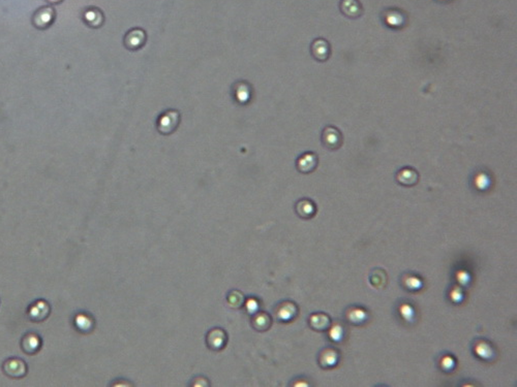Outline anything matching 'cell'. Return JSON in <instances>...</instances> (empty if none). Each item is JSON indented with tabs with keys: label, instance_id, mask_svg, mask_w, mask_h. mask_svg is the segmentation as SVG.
Wrapping results in <instances>:
<instances>
[{
	"label": "cell",
	"instance_id": "1",
	"mask_svg": "<svg viewBox=\"0 0 517 387\" xmlns=\"http://www.w3.org/2000/svg\"><path fill=\"white\" fill-rule=\"evenodd\" d=\"M298 312L299 310L297 305L291 301H284L278 304L273 310L277 320L283 322V324H289V322L293 321L298 316Z\"/></svg>",
	"mask_w": 517,
	"mask_h": 387
},
{
	"label": "cell",
	"instance_id": "2",
	"mask_svg": "<svg viewBox=\"0 0 517 387\" xmlns=\"http://www.w3.org/2000/svg\"><path fill=\"white\" fill-rule=\"evenodd\" d=\"M56 12L53 7L46 6L40 8L33 16V24L37 29L45 30L55 21Z\"/></svg>",
	"mask_w": 517,
	"mask_h": 387
},
{
	"label": "cell",
	"instance_id": "3",
	"mask_svg": "<svg viewBox=\"0 0 517 387\" xmlns=\"http://www.w3.org/2000/svg\"><path fill=\"white\" fill-rule=\"evenodd\" d=\"M344 139L340 129L334 126H326L322 133V143L325 148L331 151L340 149L343 145Z\"/></svg>",
	"mask_w": 517,
	"mask_h": 387
},
{
	"label": "cell",
	"instance_id": "4",
	"mask_svg": "<svg viewBox=\"0 0 517 387\" xmlns=\"http://www.w3.org/2000/svg\"><path fill=\"white\" fill-rule=\"evenodd\" d=\"M228 342L227 333L223 329H212L206 336V344L209 349L214 351L223 350Z\"/></svg>",
	"mask_w": 517,
	"mask_h": 387
},
{
	"label": "cell",
	"instance_id": "5",
	"mask_svg": "<svg viewBox=\"0 0 517 387\" xmlns=\"http://www.w3.org/2000/svg\"><path fill=\"white\" fill-rule=\"evenodd\" d=\"M340 359H341L340 352L336 348L326 347L320 352L318 362L321 368L330 369L338 366Z\"/></svg>",
	"mask_w": 517,
	"mask_h": 387
},
{
	"label": "cell",
	"instance_id": "6",
	"mask_svg": "<svg viewBox=\"0 0 517 387\" xmlns=\"http://www.w3.org/2000/svg\"><path fill=\"white\" fill-rule=\"evenodd\" d=\"M3 369L6 375L12 378H22L26 375L27 372V366L25 362L16 358L7 360L4 364Z\"/></svg>",
	"mask_w": 517,
	"mask_h": 387
},
{
	"label": "cell",
	"instance_id": "7",
	"mask_svg": "<svg viewBox=\"0 0 517 387\" xmlns=\"http://www.w3.org/2000/svg\"><path fill=\"white\" fill-rule=\"evenodd\" d=\"M27 314H28V317L33 321L41 322L49 316L50 306L46 301L39 300L29 307Z\"/></svg>",
	"mask_w": 517,
	"mask_h": 387
},
{
	"label": "cell",
	"instance_id": "8",
	"mask_svg": "<svg viewBox=\"0 0 517 387\" xmlns=\"http://www.w3.org/2000/svg\"><path fill=\"white\" fill-rule=\"evenodd\" d=\"M346 319L351 325L361 326L368 321L369 312L360 306H352L346 312Z\"/></svg>",
	"mask_w": 517,
	"mask_h": 387
},
{
	"label": "cell",
	"instance_id": "9",
	"mask_svg": "<svg viewBox=\"0 0 517 387\" xmlns=\"http://www.w3.org/2000/svg\"><path fill=\"white\" fill-rule=\"evenodd\" d=\"M251 324L257 332H267L272 326V317L267 312L258 311L253 314Z\"/></svg>",
	"mask_w": 517,
	"mask_h": 387
},
{
	"label": "cell",
	"instance_id": "10",
	"mask_svg": "<svg viewBox=\"0 0 517 387\" xmlns=\"http://www.w3.org/2000/svg\"><path fill=\"white\" fill-rule=\"evenodd\" d=\"M318 166V156L315 153L309 152L303 154L297 160V169L303 174H309L315 171Z\"/></svg>",
	"mask_w": 517,
	"mask_h": 387
},
{
	"label": "cell",
	"instance_id": "11",
	"mask_svg": "<svg viewBox=\"0 0 517 387\" xmlns=\"http://www.w3.org/2000/svg\"><path fill=\"white\" fill-rule=\"evenodd\" d=\"M474 353L483 361H492L496 357V352L492 344L486 340H479L474 345Z\"/></svg>",
	"mask_w": 517,
	"mask_h": 387
},
{
	"label": "cell",
	"instance_id": "12",
	"mask_svg": "<svg viewBox=\"0 0 517 387\" xmlns=\"http://www.w3.org/2000/svg\"><path fill=\"white\" fill-rule=\"evenodd\" d=\"M22 349L27 354H35L37 353L42 346V340L40 336L36 333H28L26 334L21 342Z\"/></svg>",
	"mask_w": 517,
	"mask_h": 387
},
{
	"label": "cell",
	"instance_id": "13",
	"mask_svg": "<svg viewBox=\"0 0 517 387\" xmlns=\"http://www.w3.org/2000/svg\"><path fill=\"white\" fill-rule=\"evenodd\" d=\"M312 54L314 58H316L320 62H324L328 60L331 54V49L329 43L324 39L316 40L312 45Z\"/></svg>",
	"mask_w": 517,
	"mask_h": 387
},
{
	"label": "cell",
	"instance_id": "14",
	"mask_svg": "<svg viewBox=\"0 0 517 387\" xmlns=\"http://www.w3.org/2000/svg\"><path fill=\"white\" fill-rule=\"evenodd\" d=\"M341 11L346 17L356 19L362 15L363 8L358 0H342Z\"/></svg>",
	"mask_w": 517,
	"mask_h": 387
},
{
	"label": "cell",
	"instance_id": "15",
	"mask_svg": "<svg viewBox=\"0 0 517 387\" xmlns=\"http://www.w3.org/2000/svg\"><path fill=\"white\" fill-rule=\"evenodd\" d=\"M310 327L317 332H324L329 329L331 319L326 313H314L309 318Z\"/></svg>",
	"mask_w": 517,
	"mask_h": 387
},
{
	"label": "cell",
	"instance_id": "16",
	"mask_svg": "<svg viewBox=\"0 0 517 387\" xmlns=\"http://www.w3.org/2000/svg\"><path fill=\"white\" fill-rule=\"evenodd\" d=\"M398 182L406 187H412L418 183L419 175L412 168H404L397 174Z\"/></svg>",
	"mask_w": 517,
	"mask_h": 387
},
{
	"label": "cell",
	"instance_id": "17",
	"mask_svg": "<svg viewBox=\"0 0 517 387\" xmlns=\"http://www.w3.org/2000/svg\"><path fill=\"white\" fill-rule=\"evenodd\" d=\"M74 321H75V327L77 328V330L84 334H88L90 332H93V330L95 328L94 317L87 313H79L75 317Z\"/></svg>",
	"mask_w": 517,
	"mask_h": 387
},
{
	"label": "cell",
	"instance_id": "18",
	"mask_svg": "<svg viewBox=\"0 0 517 387\" xmlns=\"http://www.w3.org/2000/svg\"><path fill=\"white\" fill-rule=\"evenodd\" d=\"M83 20L89 27L99 28L104 23V15L101 10L97 8H91L84 12Z\"/></svg>",
	"mask_w": 517,
	"mask_h": 387
},
{
	"label": "cell",
	"instance_id": "19",
	"mask_svg": "<svg viewBox=\"0 0 517 387\" xmlns=\"http://www.w3.org/2000/svg\"><path fill=\"white\" fill-rule=\"evenodd\" d=\"M296 212L303 219H311L316 214V205L311 200H301L296 205Z\"/></svg>",
	"mask_w": 517,
	"mask_h": 387
},
{
	"label": "cell",
	"instance_id": "20",
	"mask_svg": "<svg viewBox=\"0 0 517 387\" xmlns=\"http://www.w3.org/2000/svg\"><path fill=\"white\" fill-rule=\"evenodd\" d=\"M402 283L404 287L407 290H409V292H419V290H421L424 286L423 280L417 275L411 273H406L403 276Z\"/></svg>",
	"mask_w": 517,
	"mask_h": 387
},
{
	"label": "cell",
	"instance_id": "21",
	"mask_svg": "<svg viewBox=\"0 0 517 387\" xmlns=\"http://www.w3.org/2000/svg\"><path fill=\"white\" fill-rule=\"evenodd\" d=\"M399 313L403 320L407 324H414L416 321V310L413 305L409 303H403L399 307Z\"/></svg>",
	"mask_w": 517,
	"mask_h": 387
},
{
	"label": "cell",
	"instance_id": "22",
	"mask_svg": "<svg viewBox=\"0 0 517 387\" xmlns=\"http://www.w3.org/2000/svg\"><path fill=\"white\" fill-rule=\"evenodd\" d=\"M328 336H329L330 340L333 341V342H336V343L342 342L344 340V338H345V328H344V326L339 321L333 322V324L330 325V327H329Z\"/></svg>",
	"mask_w": 517,
	"mask_h": 387
},
{
	"label": "cell",
	"instance_id": "23",
	"mask_svg": "<svg viewBox=\"0 0 517 387\" xmlns=\"http://www.w3.org/2000/svg\"><path fill=\"white\" fill-rule=\"evenodd\" d=\"M371 283L376 288H384L387 283V275L383 270L377 269L371 275Z\"/></svg>",
	"mask_w": 517,
	"mask_h": 387
},
{
	"label": "cell",
	"instance_id": "24",
	"mask_svg": "<svg viewBox=\"0 0 517 387\" xmlns=\"http://www.w3.org/2000/svg\"><path fill=\"white\" fill-rule=\"evenodd\" d=\"M449 299L455 305L462 304L464 302V300H465L464 288L461 285L453 286L451 288L450 292H449Z\"/></svg>",
	"mask_w": 517,
	"mask_h": 387
},
{
	"label": "cell",
	"instance_id": "25",
	"mask_svg": "<svg viewBox=\"0 0 517 387\" xmlns=\"http://www.w3.org/2000/svg\"><path fill=\"white\" fill-rule=\"evenodd\" d=\"M245 297H243V295L238 292V290H233V292H231L228 296V304L230 305V307L234 308V309H239L243 306V304H245Z\"/></svg>",
	"mask_w": 517,
	"mask_h": 387
},
{
	"label": "cell",
	"instance_id": "26",
	"mask_svg": "<svg viewBox=\"0 0 517 387\" xmlns=\"http://www.w3.org/2000/svg\"><path fill=\"white\" fill-rule=\"evenodd\" d=\"M440 368L442 371L446 373H451L456 368V361L455 359L450 356V354H446V356L442 357L440 360Z\"/></svg>",
	"mask_w": 517,
	"mask_h": 387
},
{
	"label": "cell",
	"instance_id": "27",
	"mask_svg": "<svg viewBox=\"0 0 517 387\" xmlns=\"http://www.w3.org/2000/svg\"><path fill=\"white\" fill-rule=\"evenodd\" d=\"M455 279L462 287H466L472 282V275L466 270H459L455 273Z\"/></svg>",
	"mask_w": 517,
	"mask_h": 387
},
{
	"label": "cell",
	"instance_id": "28",
	"mask_svg": "<svg viewBox=\"0 0 517 387\" xmlns=\"http://www.w3.org/2000/svg\"><path fill=\"white\" fill-rule=\"evenodd\" d=\"M245 307H246V310L248 313L250 314H255L256 312L259 311L260 309V303H259V300L255 297H251L249 298L247 301H245Z\"/></svg>",
	"mask_w": 517,
	"mask_h": 387
},
{
	"label": "cell",
	"instance_id": "29",
	"mask_svg": "<svg viewBox=\"0 0 517 387\" xmlns=\"http://www.w3.org/2000/svg\"><path fill=\"white\" fill-rule=\"evenodd\" d=\"M490 184H491L490 177L485 174H480L475 179V185L479 190H482V191L486 190L490 187Z\"/></svg>",
	"mask_w": 517,
	"mask_h": 387
},
{
	"label": "cell",
	"instance_id": "30",
	"mask_svg": "<svg viewBox=\"0 0 517 387\" xmlns=\"http://www.w3.org/2000/svg\"><path fill=\"white\" fill-rule=\"evenodd\" d=\"M46 2L50 5H59V4H62L64 0H46Z\"/></svg>",
	"mask_w": 517,
	"mask_h": 387
}]
</instances>
